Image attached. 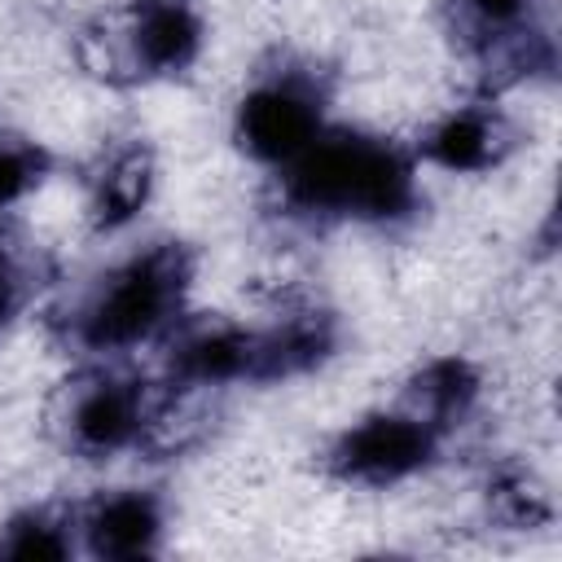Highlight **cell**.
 Masks as SVG:
<instances>
[{
    "mask_svg": "<svg viewBox=\"0 0 562 562\" xmlns=\"http://www.w3.org/2000/svg\"><path fill=\"white\" fill-rule=\"evenodd\" d=\"M281 198L307 215L395 220L413 206V162L382 136L321 132L281 167Z\"/></svg>",
    "mask_w": 562,
    "mask_h": 562,
    "instance_id": "cell-1",
    "label": "cell"
},
{
    "mask_svg": "<svg viewBox=\"0 0 562 562\" xmlns=\"http://www.w3.org/2000/svg\"><path fill=\"white\" fill-rule=\"evenodd\" d=\"M193 281L184 246H149L110 268L66 316V338L83 351H127L176 325Z\"/></svg>",
    "mask_w": 562,
    "mask_h": 562,
    "instance_id": "cell-2",
    "label": "cell"
},
{
    "mask_svg": "<svg viewBox=\"0 0 562 562\" xmlns=\"http://www.w3.org/2000/svg\"><path fill=\"white\" fill-rule=\"evenodd\" d=\"M334 351V321L299 312L277 325H198L171 347L180 382H277L321 364Z\"/></svg>",
    "mask_w": 562,
    "mask_h": 562,
    "instance_id": "cell-3",
    "label": "cell"
},
{
    "mask_svg": "<svg viewBox=\"0 0 562 562\" xmlns=\"http://www.w3.org/2000/svg\"><path fill=\"white\" fill-rule=\"evenodd\" d=\"M202 53V18L189 0H132L79 31V61L105 83L180 75Z\"/></svg>",
    "mask_w": 562,
    "mask_h": 562,
    "instance_id": "cell-4",
    "label": "cell"
},
{
    "mask_svg": "<svg viewBox=\"0 0 562 562\" xmlns=\"http://www.w3.org/2000/svg\"><path fill=\"white\" fill-rule=\"evenodd\" d=\"M167 422V395L140 378L88 373L66 382L53 404V426L79 457H110L140 443Z\"/></svg>",
    "mask_w": 562,
    "mask_h": 562,
    "instance_id": "cell-5",
    "label": "cell"
},
{
    "mask_svg": "<svg viewBox=\"0 0 562 562\" xmlns=\"http://www.w3.org/2000/svg\"><path fill=\"white\" fill-rule=\"evenodd\" d=\"M325 92L312 75L303 70H285L272 75L263 83H255L241 105H237V140L246 154H255L259 162L285 167L294 154H303L321 132Z\"/></svg>",
    "mask_w": 562,
    "mask_h": 562,
    "instance_id": "cell-6",
    "label": "cell"
},
{
    "mask_svg": "<svg viewBox=\"0 0 562 562\" xmlns=\"http://www.w3.org/2000/svg\"><path fill=\"white\" fill-rule=\"evenodd\" d=\"M435 443L439 430L400 404L391 413H369L347 426L329 448V470L360 487H386L417 474L435 457Z\"/></svg>",
    "mask_w": 562,
    "mask_h": 562,
    "instance_id": "cell-7",
    "label": "cell"
},
{
    "mask_svg": "<svg viewBox=\"0 0 562 562\" xmlns=\"http://www.w3.org/2000/svg\"><path fill=\"white\" fill-rule=\"evenodd\" d=\"M70 514H75V540L92 558H140L154 553L162 536V505L136 487L101 492Z\"/></svg>",
    "mask_w": 562,
    "mask_h": 562,
    "instance_id": "cell-8",
    "label": "cell"
},
{
    "mask_svg": "<svg viewBox=\"0 0 562 562\" xmlns=\"http://www.w3.org/2000/svg\"><path fill=\"white\" fill-rule=\"evenodd\" d=\"M422 158L443 171H487L514 149V127L492 105H457L422 132Z\"/></svg>",
    "mask_w": 562,
    "mask_h": 562,
    "instance_id": "cell-9",
    "label": "cell"
},
{
    "mask_svg": "<svg viewBox=\"0 0 562 562\" xmlns=\"http://www.w3.org/2000/svg\"><path fill=\"white\" fill-rule=\"evenodd\" d=\"M154 184V158L145 145L114 149L88 180V215L97 228H123L149 198Z\"/></svg>",
    "mask_w": 562,
    "mask_h": 562,
    "instance_id": "cell-10",
    "label": "cell"
},
{
    "mask_svg": "<svg viewBox=\"0 0 562 562\" xmlns=\"http://www.w3.org/2000/svg\"><path fill=\"white\" fill-rule=\"evenodd\" d=\"M474 395H479L474 364L461 360V356H439V360H430L426 369H417L408 378V391H404L400 404L408 413H417L422 422H430L443 435V426H452L457 417H465V408L474 404Z\"/></svg>",
    "mask_w": 562,
    "mask_h": 562,
    "instance_id": "cell-11",
    "label": "cell"
},
{
    "mask_svg": "<svg viewBox=\"0 0 562 562\" xmlns=\"http://www.w3.org/2000/svg\"><path fill=\"white\" fill-rule=\"evenodd\" d=\"M75 549V514L53 505H31L0 527V558L13 562H57Z\"/></svg>",
    "mask_w": 562,
    "mask_h": 562,
    "instance_id": "cell-12",
    "label": "cell"
},
{
    "mask_svg": "<svg viewBox=\"0 0 562 562\" xmlns=\"http://www.w3.org/2000/svg\"><path fill=\"white\" fill-rule=\"evenodd\" d=\"M487 509L492 518H501L505 527H544L553 518V505H549V492L518 465L501 470L487 487Z\"/></svg>",
    "mask_w": 562,
    "mask_h": 562,
    "instance_id": "cell-13",
    "label": "cell"
},
{
    "mask_svg": "<svg viewBox=\"0 0 562 562\" xmlns=\"http://www.w3.org/2000/svg\"><path fill=\"white\" fill-rule=\"evenodd\" d=\"M48 171V154L26 140H0V211L22 202Z\"/></svg>",
    "mask_w": 562,
    "mask_h": 562,
    "instance_id": "cell-14",
    "label": "cell"
},
{
    "mask_svg": "<svg viewBox=\"0 0 562 562\" xmlns=\"http://www.w3.org/2000/svg\"><path fill=\"white\" fill-rule=\"evenodd\" d=\"M40 277H44L40 255L18 250V246H0V325H9L22 312V303L40 290Z\"/></svg>",
    "mask_w": 562,
    "mask_h": 562,
    "instance_id": "cell-15",
    "label": "cell"
}]
</instances>
